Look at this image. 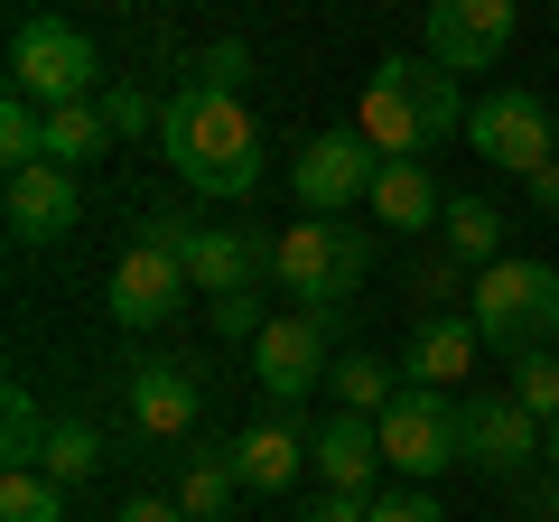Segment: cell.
I'll use <instances>...</instances> for the list:
<instances>
[{"label": "cell", "mask_w": 559, "mask_h": 522, "mask_svg": "<svg viewBox=\"0 0 559 522\" xmlns=\"http://www.w3.org/2000/svg\"><path fill=\"white\" fill-rule=\"evenodd\" d=\"M242 66L252 57L234 38H215L197 57V75L159 103V150L178 168V187H197L215 205H242L261 187V121L242 112Z\"/></svg>", "instance_id": "1"}, {"label": "cell", "mask_w": 559, "mask_h": 522, "mask_svg": "<svg viewBox=\"0 0 559 522\" xmlns=\"http://www.w3.org/2000/svg\"><path fill=\"white\" fill-rule=\"evenodd\" d=\"M355 131L382 159H429L448 131H466V94L439 57H382L364 103H355Z\"/></svg>", "instance_id": "2"}, {"label": "cell", "mask_w": 559, "mask_h": 522, "mask_svg": "<svg viewBox=\"0 0 559 522\" xmlns=\"http://www.w3.org/2000/svg\"><path fill=\"white\" fill-rule=\"evenodd\" d=\"M364 271H373V234H364V224L308 215V224H289V234H271V281L299 308H318V318H345V299L364 289Z\"/></svg>", "instance_id": "3"}, {"label": "cell", "mask_w": 559, "mask_h": 522, "mask_svg": "<svg viewBox=\"0 0 559 522\" xmlns=\"http://www.w3.org/2000/svg\"><path fill=\"white\" fill-rule=\"evenodd\" d=\"M466 318H476V336L503 345V355H540V345L559 336V271L550 261H522V252L485 261Z\"/></svg>", "instance_id": "4"}, {"label": "cell", "mask_w": 559, "mask_h": 522, "mask_svg": "<svg viewBox=\"0 0 559 522\" xmlns=\"http://www.w3.org/2000/svg\"><path fill=\"white\" fill-rule=\"evenodd\" d=\"M373 439H382V466H401L411 485L466 466V420H457V402H448L439 382H401L392 402H382Z\"/></svg>", "instance_id": "5"}, {"label": "cell", "mask_w": 559, "mask_h": 522, "mask_svg": "<svg viewBox=\"0 0 559 522\" xmlns=\"http://www.w3.org/2000/svg\"><path fill=\"white\" fill-rule=\"evenodd\" d=\"M10 94H28L38 112H57V103H94L103 94L94 38H84L75 20H20V28H10Z\"/></svg>", "instance_id": "6"}, {"label": "cell", "mask_w": 559, "mask_h": 522, "mask_svg": "<svg viewBox=\"0 0 559 522\" xmlns=\"http://www.w3.org/2000/svg\"><path fill=\"white\" fill-rule=\"evenodd\" d=\"M140 234H159L168 252L187 261V281H197L205 299H224V289H261V281H271V242L224 234V224L187 215V205H150V224H140Z\"/></svg>", "instance_id": "7"}, {"label": "cell", "mask_w": 559, "mask_h": 522, "mask_svg": "<svg viewBox=\"0 0 559 522\" xmlns=\"http://www.w3.org/2000/svg\"><path fill=\"white\" fill-rule=\"evenodd\" d=\"M466 141H476L485 168H503V178H540V168L559 159V121L540 94H522V84H495L485 103H466Z\"/></svg>", "instance_id": "8"}, {"label": "cell", "mask_w": 559, "mask_h": 522, "mask_svg": "<svg viewBox=\"0 0 559 522\" xmlns=\"http://www.w3.org/2000/svg\"><path fill=\"white\" fill-rule=\"evenodd\" d=\"M373 178H382V150L364 141L355 121H345V131H318V141L289 159V197H299V215H355V205L373 197Z\"/></svg>", "instance_id": "9"}, {"label": "cell", "mask_w": 559, "mask_h": 522, "mask_svg": "<svg viewBox=\"0 0 559 522\" xmlns=\"http://www.w3.org/2000/svg\"><path fill=\"white\" fill-rule=\"evenodd\" d=\"M326 345H336V318H318V308H289V318H271V327L252 336V382L271 392L280 411L308 402V392L326 382V364H336Z\"/></svg>", "instance_id": "10"}, {"label": "cell", "mask_w": 559, "mask_h": 522, "mask_svg": "<svg viewBox=\"0 0 559 522\" xmlns=\"http://www.w3.org/2000/svg\"><path fill=\"white\" fill-rule=\"evenodd\" d=\"M457 420H466V466L495 476V485L522 476V466L540 458V439H550V420H532V411L513 402V382H503V392H466Z\"/></svg>", "instance_id": "11"}, {"label": "cell", "mask_w": 559, "mask_h": 522, "mask_svg": "<svg viewBox=\"0 0 559 522\" xmlns=\"http://www.w3.org/2000/svg\"><path fill=\"white\" fill-rule=\"evenodd\" d=\"M187 299H197V281H187V261L168 252L159 234H140L131 252L112 261V318H121V327H140V336H150V327H168Z\"/></svg>", "instance_id": "12"}, {"label": "cell", "mask_w": 559, "mask_h": 522, "mask_svg": "<svg viewBox=\"0 0 559 522\" xmlns=\"http://www.w3.org/2000/svg\"><path fill=\"white\" fill-rule=\"evenodd\" d=\"M513 47V0H429V57L448 75H485Z\"/></svg>", "instance_id": "13"}, {"label": "cell", "mask_w": 559, "mask_h": 522, "mask_svg": "<svg viewBox=\"0 0 559 522\" xmlns=\"http://www.w3.org/2000/svg\"><path fill=\"white\" fill-rule=\"evenodd\" d=\"M121 402H131V429H140V439L178 448L187 429H197V364H178V355H150V364H131Z\"/></svg>", "instance_id": "14"}, {"label": "cell", "mask_w": 559, "mask_h": 522, "mask_svg": "<svg viewBox=\"0 0 559 522\" xmlns=\"http://www.w3.org/2000/svg\"><path fill=\"white\" fill-rule=\"evenodd\" d=\"M75 224H84V187H75V168L38 159V168H20V178H10V234H20V242H66Z\"/></svg>", "instance_id": "15"}, {"label": "cell", "mask_w": 559, "mask_h": 522, "mask_svg": "<svg viewBox=\"0 0 559 522\" xmlns=\"http://www.w3.org/2000/svg\"><path fill=\"white\" fill-rule=\"evenodd\" d=\"M308 439H318V429H299L289 411H280V420H252L224 458H234L242 495H289V485H299V466H308Z\"/></svg>", "instance_id": "16"}, {"label": "cell", "mask_w": 559, "mask_h": 522, "mask_svg": "<svg viewBox=\"0 0 559 522\" xmlns=\"http://www.w3.org/2000/svg\"><path fill=\"white\" fill-rule=\"evenodd\" d=\"M308 466L326 476V495H373V476H382V439H373V420H364V411H336V420L308 439Z\"/></svg>", "instance_id": "17"}, {"label": "cell", "mask_w": 559, "mask_h": 522, "mask_svg": "<svg viewBox=\"0 0 559 522\" xmlns=\"http://www.w3.org/2000/svg\"><path fill=\"white\" fill-rule=\"evenodd\" d=\"M476 345H485V336H476V318H466V308H429V318L411 327V355H401V373H411V382H439V392H448V382L476 364Z\"/></svg>", "instance_id": "18"}, {"label": "cell", "mask_w": 559, "mask_h": 522, "mask_svg": "<svg viewBox=\"0 0 559 522\" xmlns=\"http://www.w3.org/2000/svg\"><path fill=\"white\" fill-rule=\"evenodd\" d=\"M373 224H392V234H429V224H448V197H439V178H429V159H382V178H373Z\"/></svg>", "instance_id": "19"}, {"label": "cell", "mask_w": 559, "mask_h": 522, "mask_svg": "<svg viewBox=\"0 0 559 522\" xmlns=\"http://www.w3.org/2000/svg\"><path fill=\"white\" fill-rule=\"evenodd\" d=\"M47 439H57V420L38 411V392H28V382H10V392H0V476L47 466Z\"/></svg>", "instance_id": "20"}, {"label": "cell", "mask_w": 559, "mask_h": 522, "mask_svg": "<svg viewBox=\"0 0 559 522\" xmlns=\"http://www.w3.org/2000/svg\"><path fill=\"white\" fill-rule=\"evenodd\" d=\"M103 150H112V112H103V94L47 112V159H57V168H94Z\"/></svg>", "instance_id": "21"}, {"label": "cell", "mask_w": 559, "mask_h": 522, "mask_svg": "<svg viewBox=\"0 0 559 522\" xmlns=\"http://www.w3.org/2000/svg\"><path fill=\"white\" fill-rule=\"evenodd\" d=\"M401 382H411V373H401V364H382V355H364V345L326 364V392H336V411H364V420H382V402H392Z\"/></svg>", "instance_id": "22"}, {"label": "cell", "mask_w": 559, "mask_h": 522, "mask_svg": "<svg viewBox=\"0 0 559 522\" xmlns=\"http://www.w3.org/2000/svg\"><path fill=\"white\" fill-rule=\"evenodd\" d=\"M439 234H448V252L476 261V271H485V261H503V215H495L485 197H448V224H439Z\"/></svg>", "instance_id": "23"}, {"label": "cell", "mask_w": 559, "mask_h": 522, "mask_svg": "<svg viewBox=\"0 0 559 522\" xmlns=\"http://www.w3.org/2000/svg\"><path fill=\"white\" fill-rule=\"evenodd\" d=\"M242 495V476H234V458H187L178 466V503H187V522H224V503Z\"/></svg>", "instance_id": "24"}, {"label": "cell", "mask_w": 559, "mask_h": 522, "mask_svg": "<svg viewBox=\"0 0 559 522\" xmlns=\"http://www.w3.org/2000/svg\"><path fill=\"white\" fill-rule=\"evenodd\" d=\"M0 522H66V485L47 476V466L0 476Z\"/></svg>", "instance_id": "25"}, {"label": "cell", "mask_w": 559, "mask_h": 522, "mask_svg": "<svg viewBox=\"0 0 559 522\" xmlns=\"http://www.w3.org/2000/svg\"><path fill=\"white\" fill-rule=\"evenodd\" d=\"M38 159H47V112L28 94H10L0 103V168L20 178V168H38Z\"/></svg>", "instance_id": "26"}, {"label": "cell", "mask_w": 559, "mask_h": 522, "mask_svg": "<svg viewBox=\"0 0 559 522\" xmlns=\"http://www.w3.org/2000/svg\"><path fill=\"white\" fill-rule=\"evenodd\" d=\"M47 476H57V485L103 476V429L94 420H57V439H47Z\"/></svg>", "instance_id": "27"}, {"label": "cell", "mask_w": 559, "mask_h": 522, "mask_svg": "<svg viewBox=\"0 0 559 522\" xmlns=\"http://www.w3.org/2000/svg\"><path fill=\"white\" fill-rule=\"evenodd\" d=\"M411 289H419V299H429V308H448V299H476V261H457V252H448V242H439V252H419Z\"/></svg>", "instance_id": "28"}, {"label": "cell", "mask_w": 559, "mask_h": 522, "mask_svg": "<svg viewBox=\"0 0 559 522\" xmlns=\"http://www.w3.org/2000/svg\"><path fill=\"white\" fill-rule=\"evenodd\" d=\"M513 402L532 411V420H559V355L540 345V355H513Z\"/></svg>", "instance_id": "29"}, {"label": "cell", "mask_w": 559, "mask_h": 522, "mask_svg": "<svg viewBox=\"0 0 559 522\" xmlns=\"http://www.w3.org/2000/svg\"><path fill=\"white\" fill-rule=\"evenodd\" d=\"M103 112H112V141H140V131L159 141V103L140 94V84H103Z\"/></svg>", "instance_id": "30"}, {"label": "cell", "mask_w": 559, "mask_h": 522, "mask_svg": "<svg viewBox=\"0 0 559 522\" xmlns=\"http://www.w3.org/2000/svg\"><path fill=\"white\" fill-rule=\"evenodd\" d=\"M373 522H448L429 485H401V495H373Z\"/></svg>", "instance_id": "31"}, {"label": "cell", "mask_w": 559, "mask_h": 522, "mask_svg": "<svg viewBox=\"0 0 559 522\" xmlns=\"http://www.w3.org/2000/svg\"><path fill=\"white\" fill-rule=\"evenodd\" d=\"M215 327H224V336H261V327H271V318H261V289H224Z\"/></svg>", "instance_id": "32"}, {"label": "cell", "mask_w": 559, "mask_h": 522, "mask_svg": "<svg viewBox=\"0 0 559 522\" xmlns=\"http://www.w3.org/2000/svg\"><path fill=\"white\" fill-rule=\"evenodd\" d=\"M299 522H373V495H318Z\"/></svg>", "instance_id": "33"}, {"label": "cell", "mask_w": 559, "mask_h": 522, "mask_svg": "<svg viewBox=\"0 0 559 522\" xmlns=\"http://www.w3.org/2000/svg\"><path fill=\"white\" fill-rule=\"evenodd\" d=\"M112 522H187V503H178V495H131Z\"/></svg>", "instance_id": "34"}, {"label": "cell", "mask_w": 559, "mask_h": 522, "mask_svg": "<svg viewBox=\"0 0 559 522\" xmlns=\"http://www.w3.org/2000/svg\"><path fill=\"white\" fill-rule=\"evenodd\" d=\"M522 187H532V205H540V215H559V159L540 168V178H522Z\"/></svg>", "instance_id": "35"}, {"label": "cell", "mask_w": 559, "mask_h": 522, "mask_svg": "<svg viewBox=\"0 0 559 522\" xmlns=\"http://www.w3.org/2000/svg\"><path fill=\"white\" fill-rule=\"evenodd\" d=\"M540 458H550V466H559V420H550V439H540Z\"/></svg>", "instance_id": "36"}]
</instances>
